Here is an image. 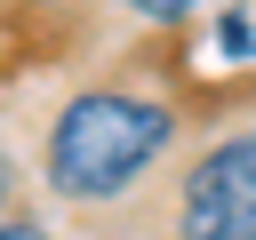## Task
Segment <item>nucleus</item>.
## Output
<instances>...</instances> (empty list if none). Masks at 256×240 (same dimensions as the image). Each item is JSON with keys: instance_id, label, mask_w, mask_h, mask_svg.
Masks as SVG:
<instances>
[{"instance_id": "1", "label": "nucleus", "mask_w": 256, "mask_h": 240, "mask_svg": "<svg viewBox=\"0 0 256 240\" xmlns=\"http://www.w3.org/2000/svg\"><path fill=\"white\" fill-rule=\"evenodd\" d=\"M176 144V112L160 96H136V88H88L72 96L56 120H48V184L80 208H104L120 200L128 184L152 176V160Z\"/></svg>"}, {"instance_id": "2", "label": "nucleus", "mask_w": 256, "mask_h": 240, "mask_svg": "<svg viewBox=\"0 0 256 240\" xmlns=\"http://www.w3.org/2000/svg\"><path fill=\"white\" fill-rule=\"evenodd\" d=\"M176 240H256V128H232L192 160L176 192Z\"/></svg>"}, {"instance_id": "3", "label": "nucleus", "mask_w": 256, "mask_h": 240, "mask_svg": "<svg viewBox=\"0 0 256 240\" xmlns=\"http://www.w3.org/2000/svg\"><path fill=\"white\" fill-rule=\"evenodd\" d=\"M216 56H224V64L256 56V16H248V8H224V16H216Z\"/></svg>"}, {"instance_id": "4", "label": "nucleus", "mask_w": 256, "mask_h": 240, "mask_svg": "<svg viewBox=\"0 0 256 240\" xmlns=\"http://www.w3.org/2000/svg\"><path fill=\"white\" fill-rule=\"evenodd\" d=\"M128 8H136L144 24H184V16L200 8V0H128Z\"/></svg>"}, {"instance_id": "5", "label": "nucleus", "mask_w": 256, "mask_h": 240, "mask_svg": "<svg viewBox=\"0 0 256 240\" xmlns=\"http://www.w3.org/2000/svg\"><path fill=\"white\" fill-rule=\"evenodd\" d=\"M0 240H56V232L32 224V216H0Z\"/></svg>"}]
</instances>
